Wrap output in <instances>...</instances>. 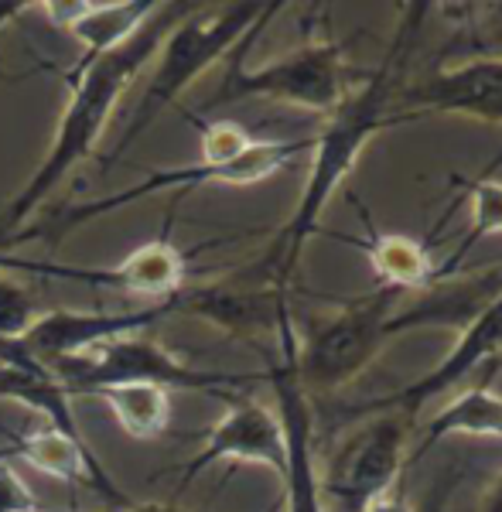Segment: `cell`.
I'll return each mask as SVG.
<instances>
[{"mask_svg":"<svg viewBox=\"0 0 502 512\" xmlns=\"http://www.w3.org/2000/svg\"><path fill=\"white\" fill-rule=\"evenodd\" d=\"M158 11V0H96L89 14H82L76 24H69V35L82 41V59L72 65V72L86 69L106 52L120 48L144 28V21Z\"/></svg>","mask_w":502,"mask_h":512,"instance_id":"cell-18","label":"cell"},{"mask_svg":"<svg viewBox=\"0 0 502 512\" xmlns=\"http://www.w3.org/2000/svg\"><path fill=\"white\" fill-rule=\"evenodd\" d=\"M55 379L65 386L69 396H96L110 386L127 383H151L161 390H199V393H219L236 396V390L257 386L267 376H243V373H212V369H192L161 345L141 342V338H120L103 349L76 355V359H62L48 366Z\"/></svg>","mask_w":502,"mask_h":512,"instance_id":"cell-5","label":"cell"},{"mask_svg":"<svg viewBox=\"0 0 502 512\" xmlns=\"http://www.w3.org/2000/svg\"><path fill=\"white\" fill-rule=\"evenodd\" d=\"M195 7L199 4H158V11L144 21V28L137 31L134 38L123 41L120 48L106 52L103 59H96L93 65H86V69L69 72L72 99H69V106H65L45 161L38 164V171L28 178V185L7 202L4 212H0V243H7V239L14 236V229H18L21 222H28L31 212H38L41 202L62 185L65 175H69L82 158L93 154L96 140L103 137L120 96L127 93V86L137 79V72L161 52L168 31L175 28L181 18H188Z\"/></svg>","mask_w":502,"mask_h":512,"instance_id":"cell-2","label":"cell"},{"mask_svg":"<svg viewBox=\"0 0 502 512\" xmlns=\"http://www.w3.org/2000/svg\"><path fill=\"white\" fill-rule=\"evenodd\" d=\"M403 291L376 287V291L342 304L332 318L322 321L294 352L298 383L308 396L339 393L373 366L393 335V318L403 308Z\"/></svg>","mask_w":502,"mask_h":512,"instance_id":"cell-4","label":"cell"},{"mask_svg":"<svg viewBox=\"0 0 502 512\" xmlns=\"http://www.w3.org/2000/svg\"><path fill=\"white\" fill-rule=\"evenodd\" d=\"M349 62L339 41H308L274 62H263L257 69H243L240 62L222 79L219 103H240V99H270V103L301 106V110L332 117L352 93Z\"/></svg>","mask_w":502,"mask_h":512,"instance_id":"cell-6","label":"cell"},{"mask_svg":"<svg viewBox=\"0 0 502 512\" xmlns=\"http://www.w3.org/2000/svg\"><path fill=\"white\" fill-rule=\"evenodd\" d=\"M366 512H414V506H410V499L403 489H390L386 495H380V499H376Z\"/></svg>","mask_w":502,"mask_h":512,"instance_id":"cell-27","label":"cell"},{"mask_svg":"<svg viewBox=\"0 0 502 512\" xmlns=\"http://www.w3.org/2000/svg\"><path fill=\"white\" fill-rule=\"evenodd\" d=\"M359 216L366 222V239H349V243L366 253L380 287H393V291H403V294L434 287V280L441 277V267L434 263L431 246L403 233H376V229L369 226L366 212L359 209Z\"/></svg>","mask_w":502,"mask_h":512,"instance_id":"cell-16","label":"cell"},{"mask_svg":"<svg viewBox=\"0 0 502 512\" xmlns=\"http://www.w3.org/2000/svg\"><path fill=\"white\" fill-rule=\"evenodd\" d=\"M482 512H502V472L496 475V482H492V489L485 492V499H482Z\"/></svg>","mask_w":502,"mask_h":512,"instance_id":"cell-28","label":"cell"},{"mask_svg":"<svg viewBox=\"0 0 502 512\" xmlns=\"http://www.w3.org/2000/svg\"><path fill=\"white\" fill-rule=\"evenodd\" d=\"M414 424L386 410L342 444L322 478L325 512H366L380 495L397 489L410 461Z\"/></svg>","mask_w":502,"mask_h":512,"instance_id":"cell-8","label":"cell"},{"mask_svg":"<svg viewBox=\"0 0 502 512\" xmlns=\"http://www.w3.org/2000/svg\"><path fill=\"white\" fill-rule=\"evenodd\" d=\"M7 454L28 461L38 472L62 478V482H76V485H93L103 499H113L117 506H130L127 495L117 489L106 468L96 461V454L89 451L86 437H69L55 427H35V431H24L11 441Z\"/></svg>","mask_w":502,"mask_h":512,"instance_id":"cell-15","label":"cell"},{"mask_svg":"<svg viewBox=\"0 0 502 512\" xmlns=\"http://www.w3.org/2000/svg\"><path fill=\"white\" fill-rule=\"evenodd\" d=\"M281 355L270 359L267 383L277 393V417L284 427L287 444V468H284V502L287 512H325L322 475L315 465V414H311V396L301 390L298 369H294V352H298V335L294 325L281 328Z\"/></svg>","mask_w":502,"mask_h":512,"instance_id":"cell-9","label":"cell"},{"mask_svg":"<svg viewBox=\"0 0 502 512\" xmlns=\"http://www.w3.org/2000/svg\"><path fill=\"white\" fill-rule=\"evenodd\" d=\"M120 274H123V291L127 294H144V297H154V301H168V297H175L181 287H185L188 263H185V253L171 243L168 229H164L151 243L137 246L130 256H123Z\"/></svg>","mask_w":502,"mask_h":512,"instance_id":"cell-19","label":"cell"},{"mask_svg":"<svg viewBox=\"0 0 502 512\" xmlns=\"http://www.w3.org/2000/svg\"><path fill=\"white\" fill-rule=\"evenodd\" d=\"M31 4H4V0H0V28H4L7 21H14L18 18L21 11H28Z\"/></svg>","mask_w":502,"mask_h":512,"instance_id":"cell-29","label":"cell"},{"mask_svg":"<svg viewBox=\"0 0 502 512\" xmlns=\"http://www.w3.org/2000/svg\"><path fill=\"white\" fill-rule=\"evenodd\" d=\"M451 14L458 11V24L465 28V41L472 45V59L502 62V4H444Z\"/></svg>","mask_w":502,"mask_h":512,"instance_id":"cell-23","label":"cell"},{"mask_svg":"<svg viewBox=\"0 0 502 512\" xmlns=\"http://www.w3.org/2000/svg\"><path fill=\"white\" fill-rule=\"evenodd\" d=\"M496 373H502V355H499L496 362H492V366H485V379H492Z\"/></svg>","mask_w":502,"mask_h":512,"instance_id":"cell-31","label":"cell"},{"mask_svg":"<svg viewBox=\"0 0 502 512\" xmlns=\"http://www.w3.org/2000/svg\"><path fill=\"white\" fill-rule=\"evenodd\" d=\"M127 512H188V509L164 506V502H151V506H137V509H127Z\"/></svg>","mask_w":502,"mask_h":512,"instance_id":"cell-30","label":"cell"},{"mask_svg":"<svg viewBox=\"0 0 502 512\" xmlns=\"http://www.w3.org/2000/svg\"><path fill=\"white\" fill-rule=\"evenodd\" d=\"M397 99L403 103V120H417L424 113H451L502 127V62L465 59L444 65L427 79L400 89Z\"/></svg>","mask_w":502,"mask_h":512,"instance_id":"cell-13","label":"cell"},{"mask_svg":"<svg viewBox=\"0 0 502 512\" xmlns=\"http://www.w3.org/2000/svg\"><path fill=\"white\" fill-rule=\"evenodd\" d=\"M202 134V161L205 164H219V161H233L236 154H243L253 144V137L243 127L229 120L219 123H195Z\"/></svg>","mask_w":502,"mask_h":512,"instance_id":"cell-25","label":"cell"},{"mask_svg":"<svg viewBox=\"0 0 502 512\" xmlns=\"http://www.w3.org/2000/svg\"><path fill=\"white\" fill-rule=\"evenodd\" d=\"M0 274H31V277H48V280H76V284L113 287V291H123L120 267H72V263H59V260H18V256H11L4 250H0Z\"/></svg>","mask_w":502,"mask_h":512,"instance_id":"cell-22","label":"cell"},{"mask_svg":"<svg viewBox=\"0 0 502 512\" xmlns=\"http://www.w3.org/2000/svg\"><path fill=\"white\" fill-rule=\"evenodd\" d=\"M229 410L216 427L205 437L202 451L185 465V478L181 485H188L195 475L205 472L216 461H236V465H263L270 472L284 478L287 468V444H284V427L281 417L274 410H267L257 400H240V396H226Z\"/></svg>","mask_w":502,"mask_h":512,"instance_id":"cell-14","label":"cell"},{"mask_svg":"<svg viewBox=\"0 0 502 512\" xmlns=\"http://www.w3.org/2000/svg\"><path fill=\"white\" fill-rule=\"evenodd\" d=\"M403 11H407V18H403L400 35L393 41L390 52H386V59L376 65L373 76L362 79L359 89H352V93L345 96V103L332 117H325L322 134H315V144H311V171H308V181H304L291 219L277 229L267 256H263L253 270H246L250 277L277 287V291H287L304 243L318 233L322 212L328 209L332 195L342 188V181L352 175V168L359 164L366 144L376 134H383L386 127L403 120L400 113L390 110L393 96H397L393 79H397V69L403 65V59H407L410 41H414L417 28H421L427 4H410V7H403Z\"/></svg>","mask_w":502,"mask_h":512,"instance_id":"cell-1","label":"cell"},{"mask_svg":"<svg viewBox=\"0 0 502 512\" xmlns=\"http://www.w3.org/2000/svg\"><path fill=\"white\" fill-rule=\"evenodd\" d=\"M41 318L35 297L14 284L7 274H0V342H21Z\"/></svg>","mask_w":502,"mask_h":512,"instance_id":"cell-24","label":"cell"},{"mask_svg":"<svg viewBox=\"0 0 502 512\" xmlns=\"http://www.w3.org/2000/svg\"><path fill=\"white\" fill-rule=\"evenodd\" d=\"M465 185L468 192V212H472V222H468V236L462 243V250H472L479 239L485 236H502V181L492 175H479V178H462L455 175Z\"/></svg>","mask_w":502,"mask_h":512,"instance_id":"cell-21","label":"cell"},{"mask_svg":"<svg viewBox=\"0 0 502 512\" xmlns=\"http://www.w3.org/2000/svg\"><path fill=\"white\" fill-rule=\"evenodd\" d=\"M175 315H195L209 325L222 328L229 335H263L291 325V308H287V291L263 284V280L243 274L233 280H219L209 287H181L171 297Z\"/></svg>","mask_w":502,"mask_h":512,"instance_id":"cell-12","label":"cell"},{"mask_svg":"<svg viewBox=\"0 0 502 512\" xmlns=\"http://www.w3.org/2000/svg\"><path fill=\"white\" fill-rule=\"evenodd\" d=\"M277 11H284L281 0H274V4H229L219 14H212V18H199V7H195L188 18H181L168 31V38H164L158 69H154L151 82H147V89L141 93L134 120L127 123L110 161H120L123 151L161 117L164 106L175 103L209 65H216L222 55L233 52L253 31L267 28Z\"/></svg>","mask_w":502,"mask_h":512,"instance_id":"cell-3","label":"cell"},{"mask_svg":"<svg viewBox=\"0 0 502 512\" xmlns=\"http://www.w3.org/2000/svg\"><path fill=\"white\" fill-rule=\"evenodd\" d=\"M106 407L113 410L117 424L127 431L134 441H154L168 431L171 420V393L151 383H127V386H110V390L96 393Z\"/></svg>","mask_w":502,"mask_h":512,"instance_id":"cell-20","label":"cell"},{"mask_svg":"<svg viewBox=\"0 0 502 512\" xmlns=\"http://www.w3.org/2000/svg\"><path fill=\"white\" fill-rule=\"evenodd\" d=\"M164 315H175L171 297L147 304L141 311H48L21 338V345L41 366H52L62 359L89 355L110 342H120V338H134Z\"/></svg>","mask_w":502,"mask_h":512,"instance_id":"cell-11","label":"cell"},{"mask_svg":"<svg viewBox=\"0 0 502 512\" xmlns=\"http://www.w3.org/2000/svg\"><path fill=\"white\" fill-rule=\"evenodd\" d=\"M489 383L492 379H482L479 386L458 393V400H451L441 414H434L421 434L410 437V461H417L444 437H496L502 441V396Z\"/></svg>","mask_w":502,"mask_h":512,"instance_id":"cell-17","label":"cell"},{"mask_svg":"<svg viewBox=\"0 0 502 512\" xmlns=\"http://www.w3.org/2000/svg\"><path fill=\"white\" fill-rule=\"evenodd\" d=\"M499 355H502V287L496 291V297H492V301L479 311V315L462 328L455 349L444 355L438 366L427 369L421 379L407 383L403 390H393V393H386L373 403H362V407L345 410V417L349 420L352 417H373V414H386V410H393V414L407 417L410 424H414L417 414H421L434 396L455 390L465 376H472L475 369L492 366Z\"/></svg>","mask_w":502,"mask_h":512,"instance_id":"cell-10","label":"cell"},{"mask_svg":"<svg viewBox=\"0 0 502 512\" xmlns=\"http://www.w3.org/2000/svg\"><path fill=\"white\" fill-rule=\"evenodd\" d=\"M315 137H294V140H257L246 147L243 154H236L233 161H219V164H188V168H171V171H154L137 185L113 192L106 198L86 205H69L62 216H55V233H69V229L82 226L89 219H100L106 212L123 209V205L137 202V198L158 195V192H192V188H209V185H226V188H246V185H260L270 175L284 171L287 164H294L304 151H311Z\"/></svg>","mask_w":502,"mask_h":512,"instance_id":"cell-7","label":"cell"},{"mask_svg":"<svg viewBox=\"0 0 502 512\" xmlns=\"http://www.w3.org/2000/svg\"><path fill=\"white\" fill-rule=\"evenodd\" d=\"M35 495L24 489V482L14 475V468L0 458V512H38Z\"/></svg>","mask_w":502,"mask_h":512,"instance_id":"cell-26","label":"cell"}]
</instances>
